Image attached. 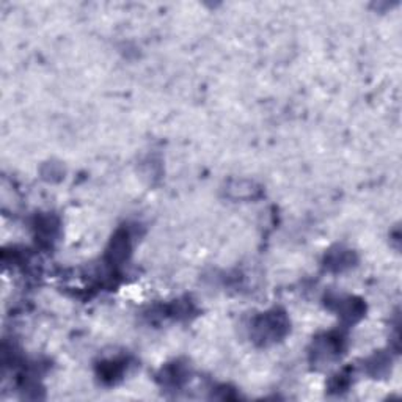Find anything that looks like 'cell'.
<instances>
[{"label": "cell", "instance_id": "1", "mask_svg": "<svg viewBox=\"0 0 402 402\" xmlns=\"http://www.w3.org/2000/svg\"><path fill=\"white\" fill-rule=\"evenodd\" d=\"M257 332L261 339H277L286 332V320L281 314L277 313L266 314L258 323Z\"/></svg>", "mask_w": 402, "mask_h": 402}]
</instances>
